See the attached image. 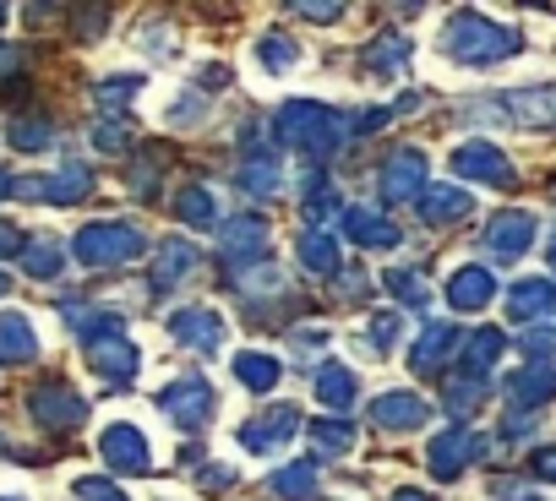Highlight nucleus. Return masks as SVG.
Wrapping results in <instances>:
<instances>
[{"label": "nucleus", "mask_w": 556, "mask_h": 501, "mask_svg": "<svg viewBox=\"0 0 556 501\" xmlns=\"http://www.w3.org/2000/svg\"><path fill=\"white\" fill-rule=\"evenodd\" d=\"M518 50H523V34L480 12H453L442 28V55H453L458 66H496V61H513Z\"/></svg>", "instance_id": "nucleus-1"}, {"label": "nucleus", "mask_w": 556, "mask_h": 501, "mask_svg": "<svg viewBox=\"0 0 556 501\" xmlns=\"http://www.w3.org/2000/svg\"><path fill=\"white\" fill-rule=\"evenodd\" d=\"M273 131H278V142H285V147H295V153H306L312 164H323V158H333L339 142H344V115H333V110L317 104V99H290L285 110L273 115Z\"/></svg>", "instance_id": "nucleus-2"}, {"label": "nucleus", "mask_w": 556, "mask_h": 501, "mask_svg": "<svg viewBox=\"0 0 556 501\" xmlns=\"http://www.w3.org/2000/svg\"><path fill=\"white\" fill-rule=\"evenodd\" d=\"M148 251V234L137 229V223H121V218H110V223H88V229H77V240H72V257L83 262V268H126V262H137Z\"/></svg>", "instance_id": "nucleus-3"}, {"label": "nucleus", "mask_w": 556, "mask_h": 501, "mask_svg": "<svg viewBox=\"0 0 556 501\" xmlns=\"http://www.w3.org/2000/svg\"><path fill=\"white\" fill-rule=\"evenodd\" d=\"M469 120H507V126H551L556 120V88H518L491 93L469 104Z\"/></svg>", "instance_id": "nucleus-4"}, {"label": "nucleus", "mask_w": 556, "mask_h": 501, "mask_svg": "<svg viewBox=\"0 0 556 501\" xmlns=\"http://www.w3.org/2000/svg\"><path fill=\"white\" fill-rule=\"evenodd\" d=\"M159 409L169 414V425L202 431V425L213 420V409H218V393H213V382H202V376H175V382L159 393Z\"/></svg>", "instance_id": "nucleus-5"}, {"label": "nucleus", "mask_w": 556, "mask_h": 501, "mask_svg": "<svg viewBox=\"0 0 556 501\" xmlns=\"http://www.w3.org/2000/svg\"><path fill=\"white\" fill-rule=\"evenodd\" d=\"M426 180H431V164H426V153H415V147L393 153V158L382 164V175H377L382 207H404V202H420V196H426Z\"/></svg>", "instance_id": "nucleus-6"}, {"label": "nucleus", "mask_w": 556, "mask_h": 501, "mask_svg": "<svg viewBox=\"0 0 556 501\" xmlns=\"http://www.w3.org/2000/svg\"><path fill=\"white\" fill-rule=\"evenodd\" d=\"M12 191H17V196H28V202L72 207V202H83V196L93 191V169H88V164H61L55 175H34V180H17Z\"/></svg>", "instance_id": "nucleus-7"}, {"label": "nucleus", "mask_w": 556, "mask_h": 501, "mask_svg": "<svg viewBox=\"0 0 556 501\" xmlns=\"http://www.w3.org/2000/svg\"><path fill=\"white\" fill-rule=\"evenodd\" d=\"M28 414H34L45 431H77V425L88 420V398H83L77 387H66V382H45V387L28 393Z\"/></svg>", "instance_id": "nucleus-8"}, {"label": "nucleus", "mask_w": 556, "mask_h": 501, "mask_svg": "<svg viewBox=\"0 0 556 501\" xmlns=\"http://www.w3.org/2000/svg\"><path fill=\"white\" fill-rule=\"evenodd\" d=\"M485 452H491V441H485V436H475L469 425H447L442 436H431L426 463H431V474H437V479H458V474H464V463H475V458H485Z\"/></svg>", "instance_id": "nucleus-9"}, {"label": "nucleus", "mask_w": 556, "mask_h": 501, "mask_svg": "<svg viewBox=\"0 0 556 501\" xmlns=\"http://www.w3.org/2000/svg\"><path fill=\"white\" fill-rule=\"evenodd\" d=\"M480 245L491 251L496 262H518L523 251L534 245V213H523V207H502V213L480 229Z\"/></svg>", "instance_id": "nucleus-10"}, {"label": "nucleus", "mask_w": 556, "mask_h": 501, "mask_svg": "<svg viewBox=\"0 0 556 501\" xmlns=\"http://www.w3.org/2000/svg\"><path fill=\"white\" fill-rule=\"evenodd\" d=\"M169 338L191 355H218L224 349V317L207 311V306H180L169 317Z\"/></svg>", "instance_id": "nucleus-11"}, {"label": "nucleus", "mask_w": 556, "mask_h": 501, "mask_svg": "<svg viewBox=\"0 0 556 501\" xmlns=\"http://www.w3.org/2000/svg\"><path fill=\"white\" fill-rule=\"evenodd\" d=\"M453 175L475 180V185H513V164L496 142H464L453 147Z\"/></svg>", "instance_id": "nucleus-12"}, {"label": "nucleus", "mask_w": 556, "mask_h": 501, "mask_svg": "<svg viewBox=\"0 0 556 501\" xmlns=\"http://www.w3.org/2000/svg\"><path fill=\"white\" fill-rule=\"evenodd\" d=\"M99 458L115 468V474H148L153 468V452H148V436L137 431V425H110L104 436H99Z\"/></svg>", "instance_id": "nucleus-13"}, {"label": "nucleus", "mask_w": 556, "mask_h": 501, "mask_svg": "<svg viewBox=\"0 0 556 501\" xmlns=\"http://www.w3.org/2000/svg\"><path fill=\"white\" fill-rule=\"evenodd\" d=\"M295 436H301V409H290V403L267 409L256 425H240V447H245V452H256V458L278 452V447L295 441Z\"/></svg>", "instance_id": "nucleus-14"}, {"label": "nucleus", "mask_w": 556, "mask_h": 501, "mask_svg": "<svg viewBox=\"0 0 556 501\" xmlns=\"http://www.w3.org/2000/svg\"><path fill=\"white\" fill-rule=\"evenodd\" d=\"M83 355H88V365H93L104 382L131 387V376H137V344H131L126 333H104V338L83 344Z\"/></svg>", "instance_id": "nucleus-15"}, {"label": "nucleus", "mask_w": 556, "mask_h": 501, "mask_svg": "<svg viewBox=\"0 0 556 501\" xmlns=\"http://www.w3.org/2000/svg\"><path fill=\"white\" fill-rule=\"evenodd\" d=\"M218 251H224V262H262L267 257V218L240 213V218L218 223Z\"/></svg>", "instance_id": "nucleus-16"}, {"label": "nucleus", "mask_w": 556, "mask_h": 501, "mask_svg": "<svg viewBox=\"0 0 556 501\" xmlns=\"http://www.w3.org/2000/svg\"><path fill=\"white\" fill-rule=\"evenodd\" d=\"M339 229H344L355 245H366V251H393V245H404L399 223H393L388 213H371V207H344Z\"/></svg>", "instance_id": "nucleus-17"}, {"label": "nucleus", "mask_w": 556, "mask_h": 501, "mask_svg": "<svg viewBox=\"0 0 556 501\" xmlns=\"http://www.w3.org/2000/svg\"><path fill=\"white\" fill-rule=\"evenodd\" d=\"M371 420H377V431L404 436V431H420L431 420V409L420 393H382V398H371Z\"/></svg>", "instance_id": "nucleus-18"}, {"label": "nucleus", "mask_w": 556, "mask_h": 501, "mask_svg": "<svg viewBox=\"0 0 556 501\" xmlns=\"http://www.w3.org/2000/svg\"><path fill=\"white\" fill-rule=\"evenodd\" d=\"M453 349H464V333H458V327H447V322H426V327H420V338H415V349H409L415 376L442 371V365L453 360Z\"/></svg>", "instance_id": "nucleus-19"}, {"label": "nucleus", "mask_w": 556, "mask_h": 501, "mask_svg": "<svg viewBox=\"0 0 556 501\" xmlns=\"http://www.w3.org/2000/svg\"><path fill=\"white\" fill-rule=\"evenodd\" d=\"M197 268V245L191 240H159V251H153V273H148V290L153 295H164V290H175L186 273Z\"/></svg>", "instance_id": "nucleus-20"}, {"label": "nucleus", "mask_w": 556, "mask_h": 501, "mask_svg": "<svg viewBox=\"0 0 556 501\" xmlns=\"http://www.w3.org/2000/svg\"><path fill=\"white\" fill-rule=\"evenodd\" d=\"M295 257H301V268L317 273V279H339V273H344V245H339L328 229H301Z\"/></svg>", "instance_id": "nucleus-21"}, {"label": "nucleus", "mask_w": 556, "mask_h": 501, "mask_svg": "<svg viewBox=\"0 0 556 501\" xmlns=\"http://www.w3.org/2000/svg\"><path fill=\"white\" fill-rule=\"evenodd\" d=\"M415 207H420V218H426L431 229H442V223L469 218V213H475V196H469L464 185H426V196H420Z\"/></svg>", "instance_id": "nucleus-22"}, {"label": "nucleus", "mask_w": 556, "mask_h": 501, "mask_svg": "<svg viewBox=\"0 0 556 501\" xmlns=\"http://www.w3.org/2000/svg\"><path fill=\"white\" fill-rule=\"evenodd\" d=\"M491 300H496V279H491L485 268H458V273L447 279V306H453V311L469 317V311H485Z\"/></svg>", "instance_id": "nucleus-23"}, {"label": "nucleus", "mask_w": 556, "mask_h": 501, "mask_svg": "<svg viewBox=\"0 0 556 501\" xmlns=\"http://www.w3.org/2000/svg\"><path fill=\"white\" fill-rule=\"evenodd\" d=\"M551 398H556V365H529V371L507 376V403H513V414L540 409V403H551Z\"/></svg>", "instance_id": "nucleus-24"}, {"label": "nucleus", "mask_w": 556, "mask_h": 501, "mask_svg": "<svg viewBox=\"0 0 556 501\" xmlns=\"http://www.w3.org/2000/svg\"><path fill=\"white\" fill-rule=\"evenodd\" d=\"M404 61H409V39L404 34H377L366 50H361V77H399L404 72Z\"/></svg>", "instance_id": "nucleus-25"}, {"label": "nucleus", "mask_w": 556, "mask_h": 501, "mask_svg": "<svg viewBox=\"0 0 556 501\" xmlns=\"http://www.w3.org/2000/svg\"><path fill=\"white\" fill-rule=\"evenodd\" d=\"M485 398H491V376H475V371L442 376V403H447V414L469 420V414H480V409H485Z\"/></svg>", "instance_id": "nucleus-26"}, {"label": "nucleus", "mask_w": 556, "mask_h": 501, "mask_svg": "<svg viewBox=\"0 0 556 501\" xmlns=\"http://www.w3.org/2000/svg\"><path fill=\"white\" fill-rule=\"evenodd\" d=\"M556 306V290L545 284V279H518L513 290H507V317L513 322H534V317H545Z\"/></svg>", "instance_id": "nucleus-27"}, {"label": "nucleus", "mask_w": 556, "mask_h": 501, "mask_svg": "<svg viewBox=\"0 0 556 501\" xmlns=\"http://www.w3.org/2000/svg\"><path fill=\"white\" fill-rule=\"evenodd\" d=\"M306 436H312V458L328 463V458H344L355 447V425L350 420H306Z\"/></svg>", "instance_id": "nucleus-28"}, {"label": "nucleus", "mask_w": 556, "mask_h": 501, "mask_svg": "<svg viewBox=\"0 0 556 501\" xmlns=\"http://www.w3.org/2000/svg\"><path fill=\"white\" fill-rule=\"evenodd\" d=\"M0 360H39V333H34V322L28 317H17V311H7L0 317Z\"/></svg>", "instance_id": "nucleus-29"}, {"label": "nucleus", "mask_w": 556, "mask_h": 501, "mask_svg": "<svg viewBox=\"0 0 556 501\" xmlns=\"http://www.w3.org/2000/svg\"><path fill=\"white\" fill-rule=\"evenodd\" d=\"M256 66L267 72V77H285V72H295L301 66V44L278 28V34H262L256 39Z\"/></svg>", "instance_id": "nucleus-30"}, {"label": "nucleus", "mask_w": 556, "mask_h": 501, "mask_svg": "<svg viewBox=\"0 0 556 501\" xmlns=\"http://www.w3.org/2000/svg\"><path fill=\"white\" fill-rule=\"evenodd\" d=\"M235 185H240L245 196H256V202H273L278 185H285V175H278V158H245V164L235 169Z\"/></svg>", "instance_id": "nucleus-31"}, {"label": "nucleus", "mask_w": 556, "mask_h": 501, "mask_svg": "<svg viewBox=\"0 0 556 501\" xmlns=\"http://www.w3.org/2000/svg\"><path fill=\"white\" fill-rule=\"evenodd\" d=\"M317 398H323L328 409H339V414H344V409H350V403L361 398V382H355V371H350V365H333V360H328V365L317 371Z\"/></svg>", "instance_id": "nucleus-32"}, {"label": "nucleus", "mask_w": 556, "mask_h": 501, "mask_svg": "<svg viewBox=\"0 0 556 501\" xmlns=\"http://www.w3.org/2000/svg\"><path fill=\"white\" fill-rule=\"evenodd\" d=\"M267 490H273V496H285V501H312V496H317V458L278 468V474L267 479Z\"/></svg>", "instance_id": "nucleus-33"}, {"label": "nucleus", "mask_w": 556, "mask_h": 501, "mask_svg": "<svg viewBox=\"0 0 556 501\" xmlns=\"http://www.w3.org/2000/svg\"><path fill=\"white\" fill-rule=\"evenodd\" d=\"M502 349H507V333H502V327H480V333H469V338H464V371L485 376V371L502 360Z\"/></svg>", "instance_id": "nucleus-34"}, {"label": "nucleus", "mask_w": 556, "mask_h": 501, "mask_svg": "<svg viewBox=\"0 0 556 501\" xmlns=\"http://www.w3.org/2000/svg\"><path fill=\"white\" fill-rule=\"evenodd\" d=\"M175 218L191 223V229H213V223H218V196H213L207 185H186V191L175 196Z\"/></svg>", "instance_id": "nucleus-35"}, {"label": "nucleus", "mask_w": 556, "mask_h": 501, "mask_svg": "<svg viewBox=\"0 0 556 501\" xmlns=\"http://www.w3.org/2000/svg\"><path fill=\"white\" fill-rule=\"evenodd\" d=\"M23 273H28V279H61V273H66V251H61V240H28V251H23Z\"/></svg>", "instance_id": "nucleus-36"}, {"label": "nucleus", "mask_w": 556, "mask_h": 501, "mask_svg": "<svg viewBox=\"0 0 556 501\" xmlns=\"http://www.w3.org/2000/svg\"><path fill=\"white\" fill-rule=\"evenodd\" d=\"M235 376H240V387H251V393H273V387H278V360L245 349V355H235Z\"/></svg>", "instance_id": "nucleus-37"}, {"label": "nucleus", "mask_w": 556, "mask_h": 501, "mask_svg": "<svg viewBox=\"0 0 556 501\" xmlns=\"http://www.w3.org/2000/svg\"><path fill=\"white\" fill-rule=\"evenodd\" d=\"M137 88H142V72H131V77H104V82L93 88V99H99L104 120H126V115H121V104H131V99H137Z\"/></svg>", "instance_id": "nucleus-38"}, {"label": "nucleus", "mask_w": 556, "mask_h": 501, "mask_svg": "<svg viewBox=\"0 0 556 501\" xmlns=\"http://www.w3.org/2000/svg\"><path fill=\"white\" fill-rule=\"evenodd\" d=\"M50 142H55V126L45 115H17L12 120V147L17 153H45Z\"/></svg>", "instance_id": "nucleus-39"}, {"label": "nucleus", "mask_w": 556, "mask_h": 501, "mask_svg": "<svg viewBox=\"0 0 556 501\" xmlns=\"http://www.w3.org/2000/svg\"><path fill=\"white\" fill-rule=\"evenodd\" d=\"M164 164H169V158H164V147H148V153L126 169V185H131L137 196H153V191H159V169H164Z\"/></svg>", "instance_id": "nucleus-40"}, {"label": "nucleus", "mask_w": 556, "mask_h": 501, "mask_svg": "<svg viewBox=\"0 0 556 501\" xmlns=\"http://www.w3.org/2000/svg\"><path fill=\"white\" fill-rule=\"evenodd\" d=\"M388 295H393L399 306H426V300H431V290H426V279H420L415 268H393V273H388Z\"/></svg>", "instance_id": "nucleus-41"}, {"label": "nucleus", "mask_w": 556, "mask_h": 501, "mask_svg": "<svg viewBox=\"0 0 556 501\" xmlns=\"http://www.w3.org/2000/svg\"><path fill=\"white\" fill-rule=\"evenodd\" d=\"M404 338V317L399 311H377L371 317V355H393Z\"/></svg>", "instance_id": "nucleus-42"}, {"label": "nucleus", "mask_w": 556, "mask_h": 501, "mask_svg": "<svg viewBox=\"0 0 556 501\" xmlns=\"http://www.w3.org/2000/svg\"><path fill=\"white\" fill-rule=\"evenodd\" d=\"M388 120H399V110H393V104H377V110H355V115L344 120V137H371V131H382Z\"/></svg>", "instance_id": "nucleus-43"}, {"label": "nucleus", "mask_w": 556, "mask_h": 501, "mask_svg": "<svg viewBox=\"0 0 556 501\" xmlns=\"http://www.w3.org/2000/svg\"><path fill=\"white\" fill-rule=\"evenodd\" d=\"M93 147L99 153H126L131 147V126L126 120H99L93 126Z\"/></svg>", "instance_id": "nucleus-44"}, {"label": "nucleus", "mask_w": 556, "mask_h": 501, "mask_svg": "<svg viewBox=\"0 0 556 501\" xmlns=\"http://www.w3.org/2000/svg\"><path fill=\"white\" fill-rule=\"evenodd\" d=\"M72 496H77V501H131L121 485H110V479H99V474L77 479V485H72Z\"/></svg>", "instance_id": "nucleus-45"}, {"label": "nucleus", "mask_w": 556, "mask_h": 501, "mask_svg": "<svg viewBox=\"0 0 556 501\" xmlns=\"http://www.w3.org/2000/svg\"><path fill=\"white\" fill-rule=\"evenodd\" d=\"M518 349L534 355V365H545L551 349H556V333H551V327H529V333H518Z\"/></svg>", "instance_id": "nucleus-46"}, {"label": "nucleus", "mask_w": 556, "mask_h": 501, "mask_svg": "<svg viewBox=\"0 0 556 501\" xmlns=\"http://www.w3.org/2000/svg\"><path fill=\"white\" fill-rule=\"evenodd\" d=\"M339 300H350V306L371 300V279H366L361 268H344V273H339Z\"/></svg>", "instance_id": "nucleus-47"}, {"label": "nucleus", "mask_w": 556, "mask_h": 501, "mask_svg": "<svg viewBox=\"0 0 556 501\" xmlns=\"http://www.w3.org/2000/svg\"><path fill=\"white\" fill-rule=\"evenodd\" d=\"M323 344H328V327H295V333H290V349H295V355H317Z\"/></svg>", "instance_id": "nucleus-48"}, {"label": "nucleus", "mask_w": 556, "mask_h": 501, "mask_svg": "<svg viewBox=\"0 0 556 501\" xmlns=\"http://www.w3.org/2000/svg\"><path fill=\"white\" fill-rule=\"evenodd\" d=\"M529 474H534L540 485H556V447H534V458H529Z\"/></svg>", "instance_id": "nucleus-49"}, {"label": "nucleus", "mask_w": 556, "mask_h": 501, "mask_svg": "<svg viewBox=\"0 0 556 501\" xmlns=\"http://www.w3.org/2000/svg\"><path fill=\"white\" fill-rule=\"evenodd\" d=\"M169 120H175V126H197V120H202V93H186V99H175Z\"/></svg>", "instance_id": "nucleus-50"}, {"label": "nucleus", "mask_w": 556, "mask_h": 501, "mask_svg": "<svg viewBox=\"0 0 556 501\" xmlns=\"http://www.w3.org/2000/svg\"><path fill=\"white\" fill-rule=\"evenodd\" d=\"M23 66H28V50H17V44H0V82L17 77Z\"/></svg>", "instance_id": "nucleus-51"}, {"label": "nucleus", "mask_w": 556, "mask_h": 501, "mask_svg": "<svg viewBox=\"0 0 556 501\" xmlns=\"http://www.w3.org/2000/svg\"><path fill=\"white\" fill-rule=\"evenodd\" d=\"M534 436V420L529 414H507L502 420V441H529Z\"/></svg>", "instance_id": "nucleus-52"}, {"label": "nucleus", "mask_w": 556, "mask_h": 501, "mask_svg": "<svg viewBox=\"0 0 556 501\" xmlns=\"http://www.w3.org/2000/svg\"><path fill=\"white\" fill-rule=\"evenodd\" d=\"M17 251H28V240L17 234V223H0V257H17Z\"/></svg>", "instance_id": "nucleus-53"}, {"label": "nucleus", "mask_w": 556, "mask_h": 501, "mask_svg": "<svg viewBox=\"0 0 556 501\" xmlns=\"http://www.w3.org/2000/svg\"><path fill=\"white\" fill-rule=\"evenodd\" d=\"M344 7H301V23H339Z\"/></svg>", "instance_id": "nucleus-54"}, {"label": "nucleus", "mask_w": 556, "mask_h": 501, "mask_svg": "<svg viewBox=\"0 0 556 501\" xmlns=\"http://www.w3.org/2000/svg\"><path fill=\"white\" fill-rule=\"evenodd\" d=\"M235 479H240L235 468H207V474H202V490H229Z\"/></svg>", "instance_id": "nucleus-55"}, {"label": "nucleus", "mask_w": 556, "mask_h": 501, "mask_svg": "<svg viewBox=\"0 0 556 501\" xmlns=\"http://www.w3.org/2000/svg\"><path fill=\"white\" fill-rule=\"evenodd\" d=\"M202 88H229V66H202Z\"/></svg>", "instance_id": "nucleus-56"}, {"label": "nucleus", "mask_w": 556, "mask_h": 501, "mask_svg": "<svg viewBox=\"0 0 556 501\" xmlns=\"http://www.w3.org/2000/svg\"><path fill=\"white\" fill-rule=\"evenodd\" d=\"M388 501H431V496H426V490H420V485H404V490H393V496H388Z\"/></svg>", "instance_id": "nucleus-57"}, {"label": "nucleus", "mask_w": 556, "mask_h": 501, "mask_svg": "<svg viewBox=\"0 0 556 501\" xmlns=\"http://www.w3.org/2000/svg\"><path fill=\"white\" fill-rule=\"evenodd\" d=\"M12 185H17V180H12L7 169H0V196H12Z\"/></svg>", "instance_id": "nucleus-58"}, {"label": "nucleus", "mask_w": 556, "mask_h": 501, "mask_svg": "<svg viewBox=\"0 0 556 501\" xmlns=\"http://www.w3.org/2000/svg\"><path fill=\"white\" fill-rule=\"evenodd\" d=\"M551 268H556V240H551Z\"/></svg>", "instance_id": "nucleus-59"}, {"label": "nucleus", "mask_w": 556, "mask_h": 501, "mask_svg": "<svg viewBox=\"0 0 556 501\" xmlns=\"http://www.w3.org/2000/svg\"><path fill=\"white\" fill-rule=\"evenodd\" d=\"M7 290H12V284H7V279H0V295H7Z\"/></svg>", "instance_id": "nucleus-60"}, {"label": "nucleus", "mask_w": 556, "mask_h": 501, "mask_svg": "<svg viewBox=\"0 0 556 501\" xmlns=\"http://www.w3.org/2000/svg\"><path fill=\"white\" fill-rule=\"evenodd\" d=\"M0 501H23V496H0Z\"/></svg>", "instance_id": "nucleus-61"}, {"label": "nucleus", "mask_w": 556, "mask_h": 501, "mask_svg": "<svg viewBox=\"0 0 556 501\" xmlns=\"http://www.w3.org/2000/svg\"><path fill=\"white\" fill-rule=\"evenodd\" d=\"M0 23H7V7H0Z\"/></svg>", "instance_id": "nucleus-62"}]
</instances>
